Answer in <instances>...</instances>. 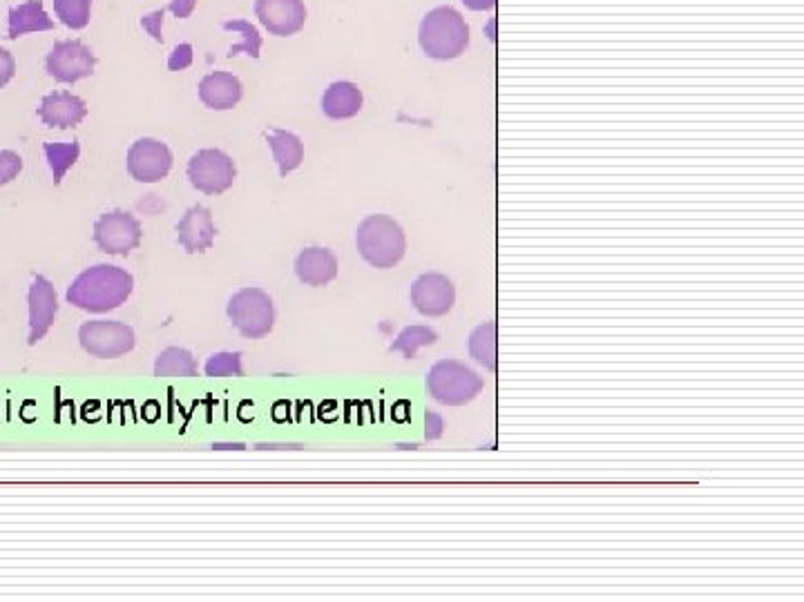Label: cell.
Listing matches in <instances>:
<instances>
[{"instance_id":"obj_13","label":"cell","mask_w":804,"mask_h":602,"mask_svg":"<svg viewBox=\"0 0 804 602\" xmlns=\"http://www.w3.org/2000/svg\"><path fill=\"white\" fill-rule=\"evenodd\" d=\"M215 235H217V228L213 222V213L206 206L189 208L177 224L179 246L191 254L211 250L215 243Z\"/></svg>"},{"instance_id":"obj_26","label":"cell","mask_w":804,"mask_h":602,"mask_svg":"<svg viewBox=\"0 0 804 602\" xmlns=\"http://www.w3.org/2000/svg\"><path fill=\"white\" fill-rule=\"evenodd\" d=\"M437 340H439V334L434 330H431V328H427V326H409V328H405L398 334V340L392 344V351H398L407 360H411L420 347H431Z\"/></svg>"},{"instance_id":"obj_10","label":"cell","mask_w":804,"mask_h":602,"mask_svg":"<svg viewBox=\"0 0 804 602\" xmlns=\"http://www.w3.org/2000/svg\"><path fill=\"white\" fill-rule=\"evenodd\" d=\"M172 152L157 139H139L128 150V172L139 183H157L172 170Z\"/></svg>"},{"instance_id":"obj_6","label":"cell","mask_w":804,"mask_h":602,"mask_svg":"<svg viewBox=\"0 0 804 602\" xmlns=\"http://www.w3.org/2000/svg\"><path fill=\"white\" fill-rule=\"evenodd\" d=\"M79 342L86 353L101 360H114L135 349V330L123 321L97 319L79 328Z\"/></svg>"},{"instance_id":"obj_16","label":"cell","mask_w":804,"mask_h":602,"mask_svg":"<svg viewBox=\"0 0 804 602\" xmlns=\"http://www.w3.org/2000/svg\"><path fill=\"white\" fill-rule=\"evenodd\" d=\"M295 275L306 286H327L338 277V259L327 248H306L295 259Z\"/></svg>"},{"instance_id":"obj_25","label":"cell","mask_w":804,"mask_h":602,"mask_svg":"<svg viewBox=\"0 0 804 602\" xmlns=\"http://www.w3.org/2000/svg\"><path fill=\"white\" fill-rule=\"evenodd\" d=\"M54 14L70 30H86L90 25L92 0H54Z\"/></svg>"},{"instance_id":"obj_17","label":"cell","mask_w":804,"mask_h":602,"mask_svg":"<svg viewBox=\"0 0 804 602\" xmlns=\"http://www.w3.org/2000/svg\"><path fill=\"white\" fill-rule=\"evenodd\" d=\"M244 96L241 81L230 72L206 75L200 83V101L211 110H230Z\"/></svg>"},{"instance_id":"obj_19","label":"cell","mask_w":804,"mask_h":602,"mask_svg":"<svg viewBox=\"0 0 804 602\" xmlns=\"http://www.w3.org/2000/svg\"><path fill=\"white\" fill-rule=\"evenodd\" d=\"M54 30V21L47 16L43 0H27V3L10 10V30L8 38L19 41L32 32H49Z\"/></svg>"},{"instance_id":"obj_30","label":"cell","mask_w":804,"mask_h":602,"mask_svg":"<svg viewBox=\"0 0 804 602\" xmlns=\"http://www.w3.org/2000/svg\"><path fill=\"white\" fill-rule=\"evenodd\" d=\"M16 75V60L12 52L0 47V88H5Z\"/></svg>"},{"instance_id":"obj_32","label":"cell","mask_w":804,"mask_h":602,"mask_svg":"<svg viewBox=\"0 0 804 602\" xmlns=\"http://www.w3.org/2000/svg\"><path fill=\"white\" fill-rule=\"evenodd\" d=\"M197 8V0H170V12L177 16V19H191L193 12Z\"/></svg>"},{"instance_id":"obj_4","label":"cell","mask_w":804,"mask_h":602,"mask_svg":"<svg viewBox=\"0 0 804 602\" xmlns=\"http://www.w3.org/2000/svg\"><path fill=\"white\" fill-rule=\"evenodd\" d=\"M483 388V377L474 368L456 360L437 362L427 375V393L445 407L469 405Z\"/></svg>"},{"instance_id":"obj_29","label":"cell","mask_w":804,"mask_h":602,"mask_svg":"<svg viewBox=\"0 0 804 602\" xmlns=\"http://www.w3.org/2000/svg\"><path fill=\"white\" fill-rule=\"evenodd\" d=\"M191 65H193V45L191 43L179 45L170 54V58H168V70L170 72H181V70H185V67H191Z\"/></svg>"},{"instance_id":"obj_23","label":"cell","mask_w":804,"mask_h":602,"mask_svg":"<svg viewBox=\"0 0 804 602\" xmlns=\"http://www.w3.org/2000/svg\"><path fill=\"white\" fill-rule=\"evenodd\" d=\"M43 150H45V157H47V163H49V170L54 174V183L56 185L66 179L68 170L81 157L79 141H72V144H45Z\"/></svg>"},{"instance_id":"obj_12","label":"cell","mask_w":804,"mask_h":602,"mask_svg":"<svg viewBox=\"0 0 804 602\" xmlns=\"http://www.w3.org/2000/svg\"><path fill=\"white\" fill-rule=\"evenodd\" d=\"M256 14L273 36H293L306 23L304 0H256Z\"/></svg>"},{"instance_id":"obj_7","label":"cell","mask_w":804,"mask_h":602,"mask_svg":"<svg viewBox=\"0 0 804 602\" xmlns=\"http://www.w3.org/2000/svg\"><path fill=\"white\" fill-rule=\"evenodd\" d=\"M97 56L83 41H58L49 49L45 58V70L47 75L66 86H75L81 79H88L94 75Z\"/></svg>"},{"instance_id":"obj_9","label":"cell","mask_w":804,"mask_h":602,"mask_svg":"<svg viewBox=\"0 0 804 602\" xmlns=\"http://www.w3.org/2000/svg\"><path fill=\"white\" fill-rule=\"evenodd\" d=\"M237 177L235 161L222 150H200L189 161V179L195 190L217 196L233 188Z\"/></svg>"},{"instance_id":"obj_20","label":"cell","mask_w":804,"mask_h":602,"mask_svg":"<svg viewBox=\"0 0 804 602\" xmlns=\"http://www.w3.org/2000/svg\"><path fill=\"white\" fill-rule=\"evenodd\" d=\"M267 141L271 146L273 159L280 168V177H288L293 170H297L304 161V144L293 132L286 129H271L267 134Z\"/></svg>"},{"instance_id":"obj_22","label":"cell","mask_w":804,"mask_h":602,"mask_svg":"<svg viewBox=\"0 0 804 602\" xmlns=\"http://www.w3.org/2000/svg\"><path fill=\"white\" fill-rule=\"evenodd\" d=\"M155 375L157 377H195L197 375V362L191 355V351L170 347V349H166L157 355Z\"/></svg>"},{"instance_id":"obj_15","label":"cell","mask_w":804,"mask_h":602,"mask_svg":"<svg viewBox=\"0 0 804 602\" xmlns=\"http://www.w3.org/2000/svg\"><path fill=\"white\" fill-rule=\"evenodd\" d=\"M38 116L47 127H77L88 116V105L72 92H52L41 101Z\"/></svg>"},{"instance_id":"obj_3","label":"cell","mask_w":804,"mask_h":602,"mask_svg":"<svg viewBox=\"0 0 804 602\" xmlns=\"http://www.w3.org/2000/svg\"><path fill=\"white\" fill-rule=\"evenodd\" d=\"M360 257L374 268H394L407 250L405 230L387 215H369L355 232Z\"/></svg>"},{"instance_id":"obj_14","label":"cell","mask_w":804,"mask_h":602,"mask_svg":"<svg viewBox=\"0 0 804 602\" xmlns=\"http://www.w3.org/2000/svg\"><path fill=\"white\" fill-rule=\"evenodd\" d=\"M27 302H30V344L34 347L45 338L58 313L56 291L43 275H36L34 284L30 286Z\"/></svg>"},{"instance_id":"obj_24","label":"cell","mask_w":804,"mask_h":602,"mask_svg":"<svg viewBox=\"0 0 804 602\" xmlns=\"http://www.w3.org/2000/svg\"><path fill=\"white\" fill-rule=\"evenodd\" d=\"M222 27L226 32H235V34L241 36V41L228 49V54H226L228 58H235L237 54H246V56H251V58H260L262 36H260V32H258V27L253 23L239 19V21H226Z\"/></svg>"},{"instance_id":"obj_27","label":"cell","mask_w":804,"mask_h":602,"mask_svg":"<svg viewBox=\"0 0 804 602\" xmlns=\"http://www.w3.org/2000/svg\"><path fill=\"white\" fill-rule=\"evenodd\" d=\"M208 377H228V375H244L241 355L239 353H217L206 364Z\"/></svg>"},{"instance_id":"obj_1","label":"cell","mask_w":804,"mask_h":602,"mask_svg":"<svg viewBox=\"0 0 804 602\" xmlns=\"http://www.w3.org/2000/svg\"><path fill=\"white\" fill-rule=\"evenodd\" d=\"M135 280L126 268L99 263L83 271L66 293V299L88 313H107L126 304Z\"/></svg>"},{"instance_id":"obj_28","label":"cell","mask_w":804,"mask_h":602,"mask_svg":"<svg viewBox=\"0 0 804 602\" xmlns=\"http://www.w3.org/2000/svg\"><path fill=\"white\" fill-rule=\"evenodd\" d=\"M23 170V159L12 150H0V185L12 183Z\"/></svg>"},{"instance_id":"obj_11","label":"cell","mask_w":804,"mask_h":602,"mask_svg":"<svg viewBox=\"0 0 804 602\" xmlns=\"http://www.w3.org/2000/svg\"><path fill=\"white\" fill-rule=\"evenodd\" d=\"M411 304L424 317H443L456 304V288L445 275H420L411 286Z\"/></svg>"},{"instance_id":"obj_31","label":"cell","mask_w":804,"mask_h":602,"mask_svg":"<svg viewBox=\"0 0 804 602\" xmlns=\"http://www.w3.org/2000/svg\"><path fill=\"white\" fill-rule=\"evenodd\" d=\"M163 14L166 10H157L148 16L141 19V27L157 41V43H163V34H161V25H163Z\"/></svg>"},{"instance_id":"obj_8","label":"cell","mask_w":804,"mask_h":602,"mask_svg":"<svg viewBox=\"0 0 804 602\" xmlns=\"http://www.w3.org/2000/svg\"><path fill=\"white\" fill-rule=\"evenodd\" d=\"M141 237V224L126 211L105 213L94 224V243L105 254L128 257L133 250L139 248Z\"/></svg>"},{"instance_id":"obj_18","label":"cell","mask_w":804,"mask_h":602,"mask_svg":"<svg viewBox=\"0 0 804 602\" xmlns=\"http://www.w3.org/2000/svg\"><path fill=\"white\" fill-rule=\"evenodd\" d=\"M362 92L355 83L338 81L331 83L322 96V112L333 121L353 118L362 110Z\"/></svg>"},{"instance_id":"obj_5","label":"cell","mask_w":804,"mask_h":602,"mask_svg":"<svg viewBox=\"0 0 804 602\" xmlns=\"http://www.w3.org/2000/svg\"><path fill=\"white\" fill-rule=\"evenodd\" d=\"M228 319L246 340H262L273 330V299L260 288H241L228 302Z\"/></svg>"},{"instance_id":"obj_21","label":"cell","mask_w":804,"mask_h":602,"mask_svg":"<svg viewBox=\"0 0 804 602\" xmlns=\"http://www.w3.org/2000/svg\"><path fill=\"white\" fill-rule=\"evenodd\" d=\"M469 357L485 368H497V321H485L469 334Z\"/></svg>"},{"instance_id":"obj_2","label":"cell","mask_w":804,"mask_h":602,"mask_svg":"<svg viewBox=\"0 0 804 602\" xmlns=\"http://www.w3.org/2000/svg\"><path fill=\"white\" fill-rule=\"evenodd\" d=\"M418 43L429 58L452 60L469 47V27L454 8H437L422 19Z\"/></svg>"},{"instance_id":"obj_34","label":"cell","mask_w":804,"mask_h":602,"mask_svg":"<svg viewBox=\"0 0 804 602\" xmlns=\"http://www.w3.org/2000/svg\"><path fill=\"white\" fill-rule=\"evenodd\" d=\"M463 3L472 12H487V10H491L494 5H497V0H463Z\"/></svg>"},{"instance_id":"obj_33","label":"cell","mask_w":804,"mask_h":602,"mask_svg":"<svg viewBox=\"0 0 804 602\" xmlns=\"http://www.w3.org/2000/svg\"><path fill=\"white\" fill-rule=\"evenodd\" d=\"M441 429H443V420L439 416H434V413H427V431H424V435L429 440H437V438H441Z\"/></svg>"}]
</instances>
